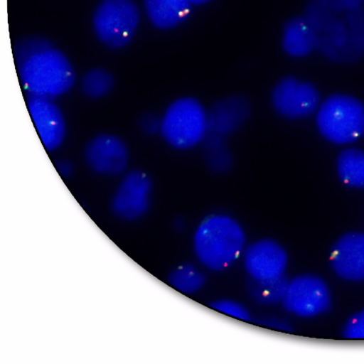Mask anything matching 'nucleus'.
I'll use <instances>...</instances> for the list:
<instances>
[{"instance_id":"1","label":"nucleus","mask_w":364,"mask_h":364,"mask_svg":"<svg viewBox=\"0 0 364 364\" xmlns=\"http://www.w3.org/2000/svg\"><path fill=\"white\" fill-rule=\"evenodd\" d=\"M316 50L338 63L364 55V6L358 0H311L305 12Z\"/></svg>"},{"instance_id":"2","label":"nucleus","mask_w":364,"mask_h":364,"mask_svg":"<svg viewBox=\"0 0 364 364\" xmlns=\"http://www.w3.org/2000/svg\"><path fill=\"white\" fill-rule=\"evenodd\" d=\"M14 54L22 86L30 97L53 100L74 86L75 73L71 62L48 40L23 38L15 45Z\"/></svg>"},{"instance_id":"3","label":"nucleus","mask_w":364,"mask_h":364,"mask_svg":"<svg viewBox=\"0 0 364 364\" xmlns=\"http://www.w3.org/2000/svg\"><path fill=\"white\" fill-rule=\"evenodd\" d=\"M247 243L242 224L224 213H213L202 219L192 242L197 263L215 272L225 271L240 260Z\"/></svg>"},{"instance_id":"4","label":"nucleus","mask_w":364,"mask_h":364,"mask_svg":"<svg viewBox=\"0 0 364 364\" xmlns=\"http://www.w3.org/2000/svg\"><path fill=\"white\" fill-rule=\"evenodd\" d=\"M316 124L321 136L329 142L353 144L364 136V104L348 94L328 95L316 112Z\"/></svg>"},{"instance_id":"5","label":"nucleus","mask_w":364,"mask_h":364,"mask_svg":"<svg viewBox=\"0 0 364 364\" xmlns=\"http://www.w3.org/2000/svg\"><path fill=\"white\" fill-rule=\"evenodd\" d=\"M160 133L176 149H193L203 143L209 134L208 111L196 97H179L166 109Z\"/></svg>"},{"instance_id":"6","label":"nucleus","mask_w":364,"mask_h":364,"mask_svg":"<svg viewBox=\"0 0 364 364\" xmlns=\"http://www.w3.org/2000/svg\"><path fill=\"white\" fill-rule=\"evenodd\" d=\"M140 21V11L133 0H102L92 16L97 38L105 46L120 48L133 38Z\"/></svg>"},{"instance_id":"7","label":"nucleus","mask_w":364,"mask_h":364,"mask_svg":"<svg viewBox=\"0 0 364 364\" xmlns=\"http://www.w3.org/2000/svg\"><path fill=\"white\" fill-rule=\"evenodd\" d=\"M282 304L294 316L314 318L329 310L332 295L322 278L313 274H301L287 281Z\"/></svg>"},{"instance_id":"8","label":"nucleus","mask_w":364,"mask_h":364,"mask_svg":"<svg viewBox=\"0 0 364 364\" xmlns=\"http://www.w3.org/2000/svg\"><path fill=\"white\" fill-rule=\"evenodd\" d=\"M271 102L282 117L301 120L316 114L321 100L318 90L312 83L295 77H286L273 87Z\"/></svg>"},{"instance_id":"9","label":"nucleus","mask_w":364,"mask_h":364,"mask_svg":"<svg viewBox=\"0 0 364 364\" xmlns=\"http://www.w3.org/2000/svg\"><path fill=\"white\" fill-rule=\"evenodd\" d=\"M241 260L251 282L284 278L289 264L286 249L272 238L257 239L247 243Z\"/></svg>"},{"instance_id":"10","label":"nucleus","mask_w":364,"mask_h":364,"mask_svg":"<svg viewBox=\"0 0 364 364\" xmlns=\"http://www.w3.org/2000/svg\"><path fill=\"white\" fill-rule=\"evenodd\" d=\"M153 183L140 170L127 173L121 180L111 202L112 210L119 218L133 220L144 215L151 205Z\"/></svg>"},{"instance_id":"11","label":"nucleus","mask_w":364,"mask_h":364,"mask_svg":"<svg viewBox=\"0 0 364 364\" xmlns=\"http://www.w3.org/2000/svg\"><path fill=\"white\" fill-rule=\"evenodd\" d=\"M85 159L89 167L97 173L117 176L127 168L129 154L122 139L114 134H102L88 142Z\"/></svg>"},{"instance_id":"12","label":"nucleus","mask_w":364,"mask_h":364,"mask_svg":"<svg viewBox=\"0 0 364 364\" xmlns=\"http://www.w3.org/2000/svg\"><path fill=\"white\" fill-rule=\"evenodd\" d=\"M331 267L341 279L358 282L364 280V232H351L334 244L330 256Z\"/></svg>"},{"instance_id":"13","label":"nucleus","mask_w":364,"mask_h":364,"mask_svg":"<svg viewBox=\"0 0 364 364\" xmlns=\"http://www.w3.org/2000/svg\"><path fill=\"white\" fill-rule=\"evenodd\" d=\"M28 109L45 148L50 151L58 149L66 134L65 118L59 107L51 99L30 97Z\"/></svg>"},{"instance_id":"14","label":"nucleus","mask_w":364,"mask_h":364,"mask_svg":"<svg viewBox=\"0 0 364 364\" xmlns=\"http://www.w3.org/2000/svg\"><path fill=\"white\" fill-rule=\"evenodd\" d=\"M250 112L248 100L234 95L215 102L208 111L209 134L226 137L237 131Z\"/></svg>"},{"instance_id":"15","label":"nucleus","mask_w":364,"mask_h":364,"mask_svg":"<svg viewBox=\"0 0 364 364\" xmlns=\"http://www.w3.org/2000/svg\"><path fill=\"white\" fill-rule=\"evenodd\" d=\"M191 7L188 0H144L148 19L162 30L173 28L183 23L188 17Z\"/></svg>"},{"instance_id":"16","label":"nucleus","mask_w":364,"mask_h":364,"mask_svg":"<svg viewBox=\"0 0 364 364\" xmlns=\"http://www.w3.org/2000/svg\"><path fill=\"white\" fill-rule=\"evenodd\" d=\"M282 44L285 53L295 58L307 57L316 50L314 33L305 17L294 18L287 23Z\"/></svg>"},{"instance_id":"17","label":"nucleus","mask_w":364,"mask_h":364,"mask_svg":"<svg viewBox=\"0 0 364 364\" xmlns=\"http://www.w3.org/2000/svg\"><path fill=\"white\" fill-rule=\"evenodd\" d=\"M338 178L347 186L364 189V151L356 147L342 150L336 159Z\"/></svg>"},{"instance_id":"18","label":"nucleus","mask_w":364,"mask_h":364,"mask_svg":"<svg viewBox=\"0 0 364 364\" xmlns=\"http://www.w3.org/2000/svg\"><path fill=\"white\" fill-rule=\"evenodd\" d=\"M205 269L197 263H183L172 270L168 277L170 285L178 292L193 295L205 284Z\"/></svg>"},{"instance_id":"19","label":"nucleus","mask_w":364,"mask_h":364,"mask_svg":"<svg viewBox=\"0 0 364 364\" xmlns=\"http://www.w3.org/2000/svg\"><path fill=\"white\" fill-rule=\"evenodd\" d=\"M203 154L208 166L215 173H225L232 167V156L225 137L209 134L203 141Z\"/></svg>"},{"instance_id":"20","label":"nucleus","mask_w":364,"mask_h":364,"mask_svg":"<svg viewBox=\"0 0 364 364\" xmlns=\"http://www.w3.org/2000/svg\"><path fill=\"white\" fill-rule=\"evenodd\" d=\"M286 278L251 282L250 293L252 300L262 306H273L282 304L286 292Z\"/></svg>"},{"instance_id":"21","label":"nucleus","mask_w":364,"mask_h":364,"mask_svg":"<svg viewBox=\"0 0 364 364\" xmlns=\"http://www.w3.org/2000/svg\"><path fill=\"white\" fill-rule=\"evenodd\" d=\"M114 84V77L108 70L96 68L87 71L82 76L81 89L86 96L97 99L109 94Z\"/></svg>"},{"instance_id":"22","label":"nucleus","mask_w":364,"mask_h":364,"mask_svg":"<svg viewBox=\"0 0 364 364\" xmlns=\"http://www.w3.org/2000/svg\"><path fill=\"white\" fill-rule=\"evenodd\" d=\"M211 307L216 311L234 319L248 321L251 314L242 303L231 299H220L212 303Z\"/></svg>"},{"instance_id":"23","label":"nucleus","mask_w":364,"mask_h":364,"mask_svg":"<svg viewBox=\"0 0 364 364\" xmlns=\"http://www.w3.org/2000/svg\"><path fill=\"white\" fill-rule=\"evenodd\" d=\"M343 334L349 340H364V309L349 318L344 326Z\"/></svg>"},{"instance_id":"24","label":"nucleus","mask_w":364,"mask_h":364,"mask_svg":"<svg viewBox=\"0 0 364 364\" xmlns=\"http://www.w3.org/2000/svg\"><path fill=\"white\" fill-rule=\"evenodd\" d=\"M161 117L155 114L149 113L141 117L139 121V126L142 131L148 134H154L160 132Z\"/></svg>"},{"instance_id":"25","label":"nucleus","mask_w":364,"mask_h":364,"mask_svg":"<svg viewBox=\"0 0 364 364\" xmlns=\"http://www.w3.org/2000/svg\"><path fill=\"white\" fill-rule=\"evenodd\" d=\"M259 323L264 327L275 331H287L291 329L289 322L278 316H265L261 319Z\"/></svg>"},{"instance_id":"26","label":"nucleus","mask_w":364,"mask_h":364,"mask_svg":"<svg viewBox=\"0 0 364 364\" xmlns=\"http://www.w3.org/2000/svg\"><path fill=\"white\" fill-rule=\"evenodd\" d=\"M56 168L63 176H68L73 171V166L68 160L59 161L56 164Z\"/></svg>"},{"instance_id":"27","label":"nucleus","mask_w":364,"mask_h":364,"mask_svg":"<svg viewBox=\"0 0 364 364\" xmlns=\"http://www.w3.org/2000/svg\"><path fill=\"white\" fill-rule=\"evenodd\" d=\"M192 5H201L205 4L211 0H188Z\"/></svg>"},{"instance_id":"28","label":"nucleus","mask_w":364,"mask_h":364,"mask_svg":"<svg viewBox=\"0 0 364 364\" xmlns=\"http://www.w3.org/2000/svg\"><path fill=\"white\" fill-rule=\"evenodd\" d=\"M358 1H363V2L364 1V0H358Z\"/></svg>"}]
</instances>
